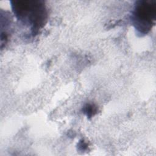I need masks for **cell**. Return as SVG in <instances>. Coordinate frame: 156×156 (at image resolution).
<instances>
[{"label":"cell","mask_w":156,"mask_h":156,"mask_svg":"<svg viewBox=\"0 0 156 156\" xmlns=\"http://www.w3.org/2000/svg\"><path fill=\"white\" fill-rule=\"evenodd\" d=\"M12 11L16 19L37 34L47 21L48 12L43 1L23 0L10 1Z\"/></svg>","instance_id":"6da1fadb"},{"label":"cell","mask_w":156,"mask_h":156,"mask_svg":"<svg viewBox=\"0 0 156 156\" xmlns=\"http://www.w3.org/2000/svg\"><path fill=\"white\" fill-rule=\"evenodd\" d=\"M82 111L88 118H91L97 113V107L94 104H87L83 107Z\"/></svg>","instance_id":"3957f363"},{"label":"cell","mask_w":156,"mask_h":156,"mask_svg":"<svg viewBox=\"0 0 156 156\" xmlns=\"http://www.w3.org/2000/svg\"><path fill=\"white\" fill-rule=\"evenodd\" d=\"M156 19V2L138 1L136 2L132 13L131 21L138 34H147L155 24Z\"/></svg>","instance_id":"7a4b0ae2"}]
</instances>
